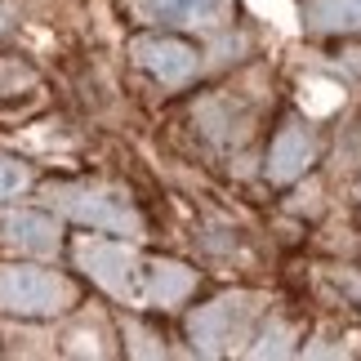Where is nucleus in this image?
Instances as JSON below:
<instances>
[{"label":"nucleus","instance_id":"obj_1","mask_svg":"<svg viewBox=\"0 0 361 361\" xmlns=\"http://www.w3.org/2000/svg\"><path fill=\"white\" fill-rule=\"evenodd\" d=\"M72 299V286L36 268H5L0 272V303L9 312H59Z\"/></svg>","mask_w":361,"mask_h":361},{"label":"nucleus","instance_id":"obj_4","mask_svg":"<svg viewBox=\"0 0 361 361\" xmlns=\"http://www.w3.org/2000/svg\"><path fill=\"white\" fill-rule=\"evenodd\" d=\"M80 263H85V268H94V276H99L107 290L130 295V272H134L130 250L107 245V241H85V245H80Z\"/></svg>","mask_w":361,"mask_h":361},{"label":"nucleus","instance_id":"obj_6","mask_svg":"<svg viewBox=\"0 0 361 361\" xmlns=\"http://www.w3.org/2000/svg\"><path fill=\"white\" fill-rule=\"evenodd\" d=\"M312 161V138L303 130H286L272 143V178H295Z\"/></svg>","mask_w":361,"mask_h":361},{"label":"nucleus","instance_id":"obj_2","mask_svg":"<svg viewBox=\"0 0 361 361\" xmlns=\"http://www.w3.org/2000/svg\"><path fill=\"white\" fill-rule=\"evenodd\" d=\"M138 13L170 27H214L224 23L228 0H134Z\"/></svg>","mask_w":361,"mask_h":361},{"label":"nucleus","instance_id":"obj_10","mask_svg":"<svg viewBox=\"0 0 361 361\" xmlns=\"http://www.w3.org/2000/svg\"><path fill=\"white\" fill-rule=\"evenodd\" d=\"M27 183V170L13 161H0V197H9V192H18Z\"/></svg>","mask_w":361,"mask_h":361},{"label":"nucleus","instance_id":"obj_9","mask_svg":"<svg viewBox=\"0 0 361 361\" xmlns=\"http://www.w3.org/2000/svg\"><path fill=\"white\" fill-rule=\"evenodd\" d=\"M317 27H361V0H312Z\"/></svg>","mask_w":361,"mask_h":361},{"label":"nucleus","instance_id":"obj_7","mask_svg":"<svg viewBox=\"0 0 361 361\" xmlns=\"http://www.w3.org/2000/svg\"><path fill=\"white\" fill-rule=\"evenodd\" d=\"M5 232H13V241H23L27 250H54V228L36 214H9Z\"/></svg>","mask_w":361,"mask_h":361},{"label":"nucleus","instance_id":"obj_8","mask_svg":"<svg viewBox=\"0 0 361 361\" xmlns=\"http://www.w3.org/2000/svg\"><path fill=\"white\" fill-rule=\"evenodd\" d=\"M192 290V272L178 268V263H157L152 268V295L165 299V303H178Z\"/></svg>","mask_w":361,"mask_h":361},{"label":"nucleus","instance_id":"obj_5","mask_svg":"<svg viewBox=\"0 0 361 361\" xmlns=\"http://www.w3.org/2000/svg\"><path fill=\"white\" fill-rule=\"evenodd\" d=\"M63 205L72 214H80L85 224H99V228H134V214L125 210V205H116L112 197H103V192H63Z\"/></svg>","mask_w":361,"mask_h":361},{"label":"nucleus","instance_id":"obj_3","mask_svg":"<svg viewBox=\"0 0 361 361\" xmlns=\"http://www.w3.org/2000/svg\"><path fill=\"white\" fill-rule=\"evenodd\" d=\"M134 49L165 85H183V80L197 72V54L188 45H178V40H138Z\"/></svg>","mask_w":361,"mask_h":361}]
</instances>
